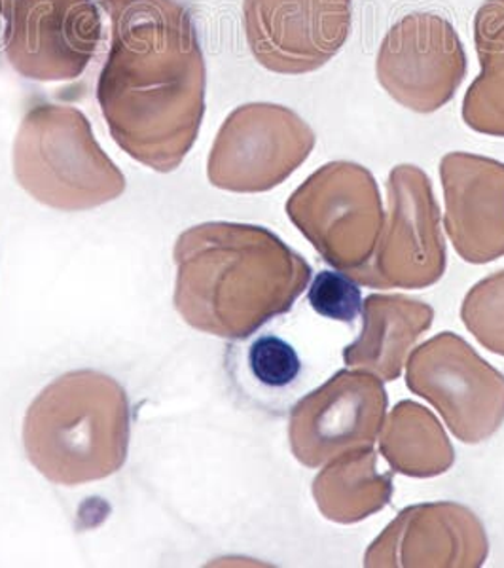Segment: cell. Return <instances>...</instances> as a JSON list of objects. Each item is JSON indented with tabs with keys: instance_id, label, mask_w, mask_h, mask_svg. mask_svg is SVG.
I'll return each instance as SVG.
<instances>
[{
	"instance_id": "obj_1",
	"label": "cell",
	"mask_w": 504,
	"mask_h": 568,
	"mask_svg": "<svg viewBox=\"0 0 504 568\" xmlns=\"http://www.w3.org/2000/svg\"><path fill=\"white\" fill-rule=\"evenodd\" d=\"M110 50L98 101L125 154L175 171L200 133L208 71L194 21L177 0H101Z\"/></svg>"
},
{
	"instance_id": "obj_2",
	"label": "cell",
	"mask_w": 504,
	"mask_h": 568,
	"mask_svg": "<svg viewBox=\"0 0 504 568\" xmlns=\"http://www.w3.org/2000/svg\"><path fill=\"white\" fill-rule=\"evenodd\" d=\"M175 307L209 336L240 342L292 310L313 270L268 227L208 222L177 240Z\"/></svg>"
},
{
	"instance_id": "obj_3",
	"label": "cell",
	"mask_w": 504,
	"mask_h": 568,
	"mask_svg": "<svg viewBox=\"0 0 504 568\" xmlns=\"http://www.w3.org/2000/svg\"><path fill=\"white\" fill-rule=\"evenodd\" d=\"M130 400L98 369H77L50 383L29 406L23 446L52 484H93L122 468L130 449Z\"/></svg>"
},
{
	"instance_id": "obj_4",
	"label": "cell",
	"mask_w": 504,
	"mask_h": 568,
	"mask_svg": "<svg viewBox=\"0 0 504 568\" xmlns=\"http://www.w3.org/2000/svg\"><path fill=\"white\" fill-rule=\"evenodd\" d=\"M13 175L33 200L65 213L101 207L125 192V176L88 118L65 104L27 112L13 142Z\"/></svg>"
},
{
	"instance_id": "obj_5",
	"label": "cell",
	"mask_w": 504,
	"mask_h": 568,
	"mask_svg": "<svg viewBox=\"0 0 504 568\" xmlns=\"http://www.w3.org/2000/svg\"><path fill=\"white\" fill-rule=\"evenodd\" d=\"M286 214L324 262L345 273L369 264L385 222L374 176L353 163L317 171L292 194Z\"/></svg>"
},
{
	"instance_id": "obj_6",
	"label": "cell",
	"mask_w": 504,
	"mask_h": 568,
	"mask_svg": "<svg viewBox=\"0 0 504 568\" xmlns=\"http://www.w3.org/2000/svg\"><path fill=\"white\" fill-rule=\"evenodd\" d=\"M406 385L465 444H482L503 426L504 374L453 332L431 337L407 356Z\"/></svg>"
},
{
	"instance_id": "obj_7",
	"label": "cell",
	"mask_w": 504,
	"mask_h": 568,
	"mask_svg": "<svg viewBox=\"0 0 504 568\" xmlns=\"http://www.w3.org/2000/svg\"><path fill=\"white\" fill-rule=\"evenodd\" d=\"M446 243L427 176L399 168L389 181V216L369 264L350 273L370 288L420 291L446 273Z\"/></svg>"
},
{
	"instance_id": "obj_8",
	"label": "cell",
	"mask_w": 504,
	"mask_h": 568,
	"mask_svg": "<svg viewBox=\"0 0 504 568\" xmlns=\"http://www.w3.org/2000/svg\"><path fill=\"white\" fill-rule=\"evenodd\" d=\"M0 16L8 63L34 82L80 77L103 37L93 0H0Z\"/></svg>"
},
{
	"instance_id": "obj_9",
	"label": "cell",
	"mask_w": 504,
	"mask_h": 568,
	"mask_svg": "<svg viewBox=\"0 0 504 568\" xmlns=\"http://www.w3.org/2000/svg\"><path fill=\"white\" fill-rule=\"evenodd\" d=\"M311 149L313 135L289 110L246 104L220 128L209 155V181L228 192H268L289 179Z\"/></svg>"
},
{
	"instance_id": "obj_10",
	"label": "cell",
	"mask_w": 504,
	"mask_h": 568,
	"mask_svg": "<svg viewBox=\"0 0 504 568\" xmlns=\"http://www.w3.org/2000/svg\"><path fill=\"white\" fill-rule=\"evenodd\" d=\"M387 390L377 375L340 369L292 407V455L308 468H321L342 453L374 446L387 419Z\"/></svg>"
},
{
	"instance_id": "obj_11",
	"label": "cell",
	"mask_w": 504,
	"mask_h": 568,
	"mask_svg": "<svg viewBox=\"0 0 504 568\" xmlns=\"http://www.w3.org/2000/svg\"><path fill=\"white\" fill-rule=\"evenodd\" d=\"M490 540L474 511L457 503L410 506L370 544L364 567L476 568Z\"/></svg>"
},
{
	"instance_id": "obj_12",
	"label": "cell",
	"mask_w": 504,
	"mask_h": 568,
	"mask_svg": "<svg viewBox=\"0 0 504 568\" xmlns=\"http://www.w3.org/2000/svg\"><path fill=\"white\" fill-rule=\"evenodd\" d=\"M446 187V230L468 264H490L504 256V168L450 155L442 162Z\"/></svg>"
},
{
	"instance_id": "obj_13",
	"label": "cell",
	"mask_w": 504,
	"mask_h": 568,
	"mask_svg": "<svg viewBox=\"0 0 504 568\" xmlns=\"http://www.w3.org/2000/svg\"><path fill=\"white\" fill-rule=\"evenodd\" d=\"M321 0H245L243 21L252 55L273 72H304L332 58L317 40L324 10Z\"/></svg>"
},
{
	"instance_id": "obj_14",
	"label": "cell",
	"mask_w": 504,
	"mask_h": 568,
	"mask_svg": "<svg viewBox=\"0 0 504 568\" xmlns=\"http://www.w3.org/2000/svg\"><path fill=\"white\" fill-rule=\"evenodd\" d=\"M433 321L429 304L401 294H372L362 305L361 334L343 349V362L382 382H395Z\"/></svg>"
},
{
	"instance_id": "obj_15",
	"label": "cell",
	"mask_w": 504,
	"mask_h": 568,
	"mask_svg": "<svg viewBox=\"0 0 504 568\" xmlns=\"http://www.w3.org/2000/svg\"><path fill=\"white\" fill-rule=\"evenodd\" d=\"M311 493L329 521L353 525L382 511L391 503L395 485L391 471L377 468L374 447L364 446L323 465Z\"/></svg>"
},
{
	"instance_id": "obj_16",
	"label": "cell",
	"mask_w": 504,
	"mask_h": 568,
	"mask_svg": "<svg viewBox=\"0 0 504 568\" xmlns=\"http://www.w3.org/2000/svg\"><path fill=\"white\" fill-rule=\"evenodd\" d=\"M230 349L228 368L238 390L260 409L283 414L302 387L298 351L278 334H252Z\"/></svg>"
},
{
	"instance_id": "obj_17",
	"label": "cell",
	"mask_w": 504,
	"mask_h": 568,
	"mask_svg": "<svg viewBox=\"0 0 504 568\" xmlns=\"http://www.w3.org/2000/svg\"><path fill=\"white\" fill-rule=\"evenodd\" d=\"M380 453L391 470L407 478H436L455 463L444 426L427 407L402 400L380 433Z\"/></svg>"
},
{
	"instance_id": "obj_18",
	"label": "cell",
	"mask_w": 504,
	"mask_h": 568,
	"mask_svg": "<svg viewBox=\"0 0 504 568\" xmlns=\"http://www.w3.org/2000/svg\"><path fill=\"white\" fill-rule=\"evenodd\" d=\"M461 318L480 345L504 356V270L472 286L461 305Z\"/></svg>"
},
{
	"instance_id": "obj_19",
	"label": "cell",
	"mask_w": 504,
	"mask_h": 568,
	"mask_svg": "<svg viewBox=\"0 0 504 568\" xmlns=\"http://www.w3.org/2000/svg\"><path fill=\"white\" fill-rule=\"evenodd\" d=\"M308 302L319 317L345 324L355 323L364 305L359 283L350 273L340 270L317 273L308 291Z\"/></svg>"
}]
</instances>
